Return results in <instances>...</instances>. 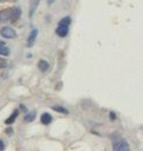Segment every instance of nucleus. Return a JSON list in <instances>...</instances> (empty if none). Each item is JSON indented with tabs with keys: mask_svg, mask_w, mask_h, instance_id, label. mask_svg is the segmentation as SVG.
<instances>
[{
	"mask_svg": "<svg viewBox=\"0 0 143 151\" xmlns=\"http://www.w3.org/2000/svg\"><path fill=\"white\" fill-rule=\"evenodd\" d=\"M112 149L116 150V151H128L129 150V144L123 138H116L112 143Z\"/></svg>",
	"mask_w": 143,
	"mask_h": 151,
	"instance_id": "nucleus-1",
	"label": "nucleus"
},
{
	"mask_svg": "<svg viewBox=\"0 0 143 151\" xmlns=\"http://www.w3.org/2000/svg\"><path fill=\"white\" fill-rule=\"evenodd\" d=\"M0 33H1V35H2L4 38H6V39H13V38L17 37L15 31H14L12 27H9V26L2 27V28L0 29Z\"/></svg>",
	"mask_w": 143,
	"mask_h": 151,
	"instance_id": "nucleus-2",
	"label": "nucleus"
},
{
	"mask_svg": "<svg viewBox=\"0 0 143 151\" xmlns=\"http://www.w3.org/2000/svg\"><path fill=\"white\" fill-rule=\"evenodd\" d=\"M11 19V8H6L0 11V22H6Z\"/></svg>",
	"mask_w": 143,
	"mask_h": 151,
	"instance_id": "nucleus-3",
	"label": "nucleus"
},
{
	"mask_svg": "<svg viewBox=\"0 0 143 151\" xmlns=\"http://www.w3.org/2000/svg\"><path fill=\"white\" fill-rule=\"evenodd\" d=\"M21 15V9L19 7H13L11 8V21H17Z\"/></svg>",
	"mask_w": 143,
	"mask_h": 151,
	"instance_id": "nucleus-4",
	"label": "nucleus"
},
{
	"mask_svg": "<svg viewBox=\"0 0 143 151\" xmlns=\"http://www.w3.org/2000/svg\"><path fill=\"white\" fill-rule=\"evenodd\" d=\"M56 33H57L59 37H61V38L66 37V35H67V33H69V26L58 25V27L56 28Z\"/></svg>",
	"mask_w": 143,
	"mask_h": 151,
	"instance_id": "nucleus-5",
	"label": "nucleus"
},
{
	"mask_svg": "<svg viewBox=\"0 0 143 151\" xmlns=\"http://www.w3.org/2000/svg\"><path fill=\"white\" fill-rule=\"evenodd\" d=\"M37 37H38V29H37V28H33V29L30 32V34H28V38H27V45H28V46H32V45L34 44Z\"/></svg>",
	"mask_w": 143,
	"mask_h": 151,
	"instance_id": "nucleus-6",
	"label": "nucleus"
},
{
	"mask_svg": "<svg viewBox=\"0 0 143 151\" xmlns=\"http://www.w3.org/2000/svg\"><path fill=\"white\" fill-rule=\"evenodd\" d=\"M39 1H40V0H31V1H30V8H28V15H30V18L33 17L35 9L38 8Z\"/></svg>",
	"mask_w": 143,
	"mask_h": 151,
	"instance_id": "nucleus-7",
	"label": "nucleus"
},
{
	"mask_svg": "<svg viewBox=\"0 0 143 151\" xmlns=\"http://www.w3.org/2000/svg\"><path fill=\"white\" fill-rule=\"evenodd\" d=\"M40 122H41V124H45V125L50 124V123L52 122V117H51V114L47 113V112H44V113L41 114V117H40Z\"/></svg>",
	"mask_w": 143,
	"mask_h": 151,
	"instance_id": "nucleus-8",
	"label": "nucleus"
},
{
	"mask_svg": "<svg viewBox=\"0 0 143 151\" xmlns=\"http://www.w3.org/2000/svg\"><path fill=\"white\" fill-rule=\"evenodd\" d=\"M48 67H50V64L46 61V60H39V63H38V68L41 71V72H46L47 70H48Z\"/></svg>",
	"mask_w": 143,
	"mask_h": 151,
	"instance_id": "nucleus-9",
	"label": "nucleus"
},
{
	"mask_svg": "<svg viewBox=\"0 0 143 151\" xmlns=\"http://www.w3.org/2000/svg\"><path fill=\"white\" fill-rule=\"evenodd\" d=\"M18 113H19V111L18 110H14L13 111V113L5 120V123L7 124V125H9V124H13L14 122H15V119H17V117H18Z\"/></svg>",
	"mask_w": 143,
	"mask_h": 151,
	"instance_id": "nucleus-10",
	"label": "nucleus"
},
{
	"mask_svg": "<svg viewBox=\"0 0 143 151\" xmlns=\"http://www.w3.org/2000/svg\"><path fill=\"white\" fill-rule=\"evenodd\" d=\"M52 110H54L57 112H60V113H64V114H67L69 113V110L66 107L61 106V105H53L52 106Z\"/></svg>",
	"mask_w": 143,
	"mask_h": 151,
	"instance_id": "nucleus-11",
	"label": "nucleus"
},
{
	"mask_svg": "<svg viewBox=\"0 0 143 151\" xmlns=\"http://www.w3.org/2000/svg\"><path fill=\"white\" fill-rule=\"evenodd\" d=\"M34 118H35V112H34V111H31V112H28V113L25 114L24 120H25V122H32Z\"/></svg>",
	"mask_w": 143,
	"mask_h": 151,
	"instance_id": "nucleus-12",
	"label": "nucleus"
},
{
	"mask_svg": "<svg viewBox=\"0 0 143 151\" xmlns=\"http://www.w3.org/2000/svg\"><path fill=\"white\" fill-rule=\"evenodd\" d=\"M9 54V48L6 45L0 46V55H8Z\"/></svg>",
	"mask_w": 143,
	"mask_h": 151,
	"instance_id": "nucleus-13",
	"label": "nucleus"
},
{
	"mask_svg": "<svg viewBox=\"0 0 143 151\" xmlns=\"http://www.w3.org/2000/svg\"><path fill=\"white\" fill-rule=\"evenodd\" d=\"M71 24V18L70 17H64L60 21H59V24L58 25H64V26H69Z\"/></svg>",
	"mask_w": 143,
	"mask_h": 151,
	"instance_id": "nucleus-14",
	"label": "nucleus"
},
{
	"mask_svg": "<svg viewBox=\"0 0 143 151\" xmlns=\"http://www.w3.org/2000/svg\"><path fill=\"white\" fill-rule=\"evenodd\" d=\"M7 67V61L4 58H0V68H5Z\"/></svg>",
	"mask_w": 143,
	"mask_h": 151,
	"instance_id": "nucleus-15",
	"label": "nucleus"
},
{
	"mask_svg": "<svg viewBox=\"0 0 143 151\" xmlns=\"http://www.w3.org/2000/svg\"><path fill=\"white\" fill-rule=\"evenodd\" d=\"M110 119H111V120H112V119H116V116H115L113 112H110Z\"/></svg>",
	"mask_w": 143,
	"mask_h": 151,
	"instance_id": "nucleus-16",
	"label": "nucleus"
},
{
	"mask_svg": "<svg viewBox=\"0 0 143 151\" xmlns=\"http://www.w3.org/2000/svg\"><path fill=\"white\" fill-rule=\"evenodd\" d=\"M4 147H5V145H4V142L0 139V150H4Z\"/></svg>",
	"mask_w": 143,
	"mask_h": 151,
	"instance_id": "nucleus-17",
	"label": "nucleus"
},
{
	"mask_svg": "<svg viewBox=\"0 0 143 151\" xmlns=\"http://www.w3.org/2000/svg\"><path fill=\"white\" fill-rule=\"evenodd\" d=\"M6 132H7V134H12V130L9 129V130H6Z\"/></svg>",
	"mask_w": 143,
	"mask_h": 151,
	"instance_id": "nucleus-18",
	"label": "nucleus"
},
{
	"mask_svg": "<svg viewBox=\"0 0 143 151\" xmlns=\"http://www.w3.org/2000/svg\"><path fill=\"white\" fill-rule=\"evenodd\" d=\"M1 45H5V42H4V41H0V46H1Z\"/></svg>",
	"mask_w": 143,
	"mask_h": 151,
	"instance_id": "nucleus-19",
	"label": "nucleus"
}]
</instances>
